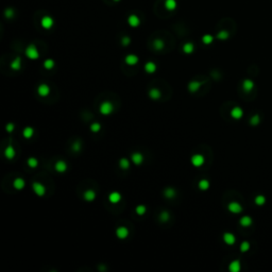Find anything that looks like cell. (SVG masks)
Returning a JSON list of instances; mask_svg holds the SVG:
<instances>
[{"mask_svg":"<svg viewBox=\"0 0 272 272\" xmlns=\"http://www.w3.org/2000/svg\"><path fill=\"white\" fill-rule=\"evenodd\" d=\"M99 111L102 115H109L113 111H114V105H113L109 101H104L100 104Z\"/></svg>","mask_w":272,"mask_h":272,"instance_id":"6da1fadb","label":"cell"},{"mask_svg":"<svg viewBox=\"0 0 272 272\" xmlns=\"http://www.w3.org/2000/svg\"><path fill=\"white\" fill-rule=\"evenodd\" d=\"M26 55L31 60H36V59H38L39 53H38L37 48H36L34 45H30L28 48L26 49Z\"/></svg>","mask_w":272,"mask_h":272,"instance_id":"7a4b0ae2","label":"cell"},{"mask_svg":"<svg viewBox=\"0 0 272 272\" xmlns=\"http://www.w3.org/2000/svg\"><path fill=\"white\" fill-rule=\"evenodd\" d=\"M32 187H33L34 193H35L38 197H43L44 195H45V193H46V188H45V186H44L42 183L34 182V183L32 184Z\"/></svg>","mask_w":272,"mask_h":272,"instance_id":"3957f363","label":"cell"},{"mask_svg":"<svg viewBox=\"0 0 272 272\" xmlns=\"http://www.w3.org/2000/svg\"><path fill=\"white\" fill-rule=\"evenodd\" d=\"M191 164H193L195 167H201V166L204 164L203 155H201V154L193 155V158H191Z\"/></svg>","mask_w":272,"mask_h":272,"instance_id":"277c9868","label":"cell"},{"mask_svg":"<svg viewBox=\"0 0 272 272\" xmlns=\"http://www.w3.org/2000/svg\"><path fill=\"white\" fill-rule=\"evenodd\" d=\"M228 209L231 213L233 214H239L242 211V206L238 203V202H231L228 206Z\"/></svg>","mask_w":272,"mask_h":272,"instance_id":"5b68a950","label":"cell"},{"mask_svg":"<svg viewBox=\"0 0 272 272\" xmlns=\"http://www.w3.org/2000/svg\"><path fill=\"white\" fill-rule=\"evenodd\" d=\"M129 235V231L125 226H119L116 230V236L119 239H125Z\"/></svg>","mask_w":272,"mask_h":272,"instance_id":"8992f818","label":"cell"},{"mask_svg":"<svg viewBox=\"0 0 272 272\" xmlns=\"http://www.w3.org/2000/svg\"><path fill=\"white\" fill-rule=\"evenodd\" d=\"M37 93H38V95H39V96L46 97V96H48L49 93H50V88H49V86L47 85V84L43 83V84H41V85L38 86Z\"/></svg>","mask_w":272,"mask_h":272,"instance_id":"52a82bcc","label":"cell"},{"mask_svg":"<svg viewBox=\"0 0 272 272\" xmlns=\"http://www.w3.org/2000/svg\"><path fill=\"white\" fill-rule=\"evenodd\" d=\"M131 160H132V162L135 165H140L144 162V155L140 152H134L131 155Z\"/></svg>","mask_w":272,"mask_h":272,"instance_id":"ba28073f","label":"cell"},{"mask_svg":"<svg viewBox=\"0 0 272 272\" xmlns=\"http://www.w3.org/2000/svg\"><path fill=\"white\" fill-rule=\"evenodd\" d=\"M231 116L234 119H240L244 116V111L239 106H235L234 109L231 111Z\"/></svg>","mask_w":272,"mask_h":272,"instance_id":"9c48e42d","label":"cell"},{"mask_svg":"<svg viewBox=\"0 0 272 272\" xmlns=\"http://www.w3.org/2000/svg\"><path fill=\"white\" fill-rule=\"evenodd\" d=\"M223 240H224V242H225L226 244H229V246L234 244L235 241H236L235 236L232 234V233H224L223 234Z\"/></svg>","mask_w":272,"mask_h":272,"instance_id":"30bf717a","label":"cell"},{"mask_svg":"<svg viewBox=\"0 0 272 272\" xmlns=\"http://www.w3.org/2000/svg\"><path fill=\"white\" fill-rule=\"evenodd\" d=\"M109 200L111 203H118V202L121 200V195L117 191H113V193H109Z\"/></svg>","mask_w":272,"mask_h":272,"instance_id":"8fae6325","label":"cell"},{"mask_svg":"<svg viewBox=\"0 0 272 272\" xmlns=\"http://www.w3.org/2000/svg\"><path fill=\"white\" fill-rule=\"evenodd\" d=\"M42 26L45 29H50L53 26V19L51 17H49V16H45L42 19Z\"/></svg>","mask_w":272,"mask_h":272,"instance_id":"7c38bea8","label":"cell"},{"mask_svg":"<svg viewBox=\"0 0 272 272\" xmlns=\"http://www.w3.org/2000/svg\"><path fill=\"white\" fill-rule=\"evenodd\" d=\"M54 168H55V170L58 171V172H65L67 169V164L64 162V160H58L55 163V165H54Z\"/></svg>","mask_w":272,"mask_h":272,"instance_id":"4fadbf2b","label":"cell"},{"mask_svg":"<svg viewBox=\"0 0 272 272\" xmlns=\"http://www.w3.org/2000/svg\"><path fill=\"white\" fill-rule=\"evenodd\" d=\"M26 183H25V180H23V178H17L15 179V181H14V183H13V186L15 187L17 190H21V189H23V187H25Z\"/></svg>","mask_w":272,"mask_h":272,"instance_id":"5bb4252c","label":"cell"},{"mask_svg":"<svg viewBox=\"0 0 272 272\" xmlns=\"http://www.w3.org/2000/svg\"><path fill=\"white\" fill-rule=\"evenodd\" d=\"M201 85H202V83L201 82H199V81H191L190 83L188 84V89H189V92H191V93H196L197 90H198L200 87H201Z\"/></svg>","mask_w":272,"mask_h":272,"instance_id":"9a60e30c","label":"cell"},{"mask_svg":"<svg viewBox=\"0 0 272 272\" xmlns=\"http://www.w3.org/2000/svg\"><path fill=\"white\" fill-rule=\"evenodd\" d=\"M4 156L7 158H9V160H12L14 156H15V150H14V148L12 147V146H8V147L5 148L4 150Z\"/></svg>","mask_w":272,"mask_h":272,"instance_id":"2e32d148","label":"cell"},{"mask_svg":"<svg viewBox=\"0 0 272 272\" xmlns=\"http://www.w3.org/2000/svg\"><path fill=\"white\" fill-rule=\"evenodd\" d=\"M253 87H254V83H253V81H251V80H244V83H242V88H244V92H251L252 89H253Z\"/></svg>","mask_w":272,"mask_h":272,"instance_id":"e0dca14e","label":"cell"},{"mask_svg":"<svg viewBox=\"0 0 272 272\" xmlns=\"http://www.w3.org/2000/svg\"><path fill=\"white\" fill-rule=\"evenodd\" d=\"M229 270L231 272H239V270H240V262L239 260H233L230 264Z\"/></svg>","mask_w":272,"mask_h":272,"instance_id":"ac0fdd59","label":"cell"},{"mask_svg":"<svg viewBox=\"0 0 272 272\" xmlns=\"http://www.w3.org/2000/svg\"><path fill=\"white\" fill-rule=\"evenodd\" d=\"M137 62H138V58L136 55H134V54H129V55L125 56V63L128 65H135V64H137Z\"/></svg>","mask_w":272,"mask_h":272,"instance_id":"d6986e66","label":"cell"},{"mask_svg":"<svg viewBox=\"0 0 272 272\" xmlns=\"http://www.w3.org/2000/svg\"><path fill=\"white\" fill-rule=\"evenodd\" d=\"M33 134H34V130H33V128H31V127L25 128V129H23V137L27 138V139H29V138L32 137V136H33Z\"/></svg>","mask_w":272,"mask_h":272,"instance_id":"ffe728a7","label":"cell"},{"mask_svg":"<svg viewBox=\"0 0 272 272\" xmlns=\"http://www.w3.org/2000/svg\"><path fill=\"white\" fill-rule=\"evenodd\" d=\"M149 96H150L151 99L158 100L160 98L162 94H160V92L158 90V88H152V89H150V92H149Z\"/></svg>","mask_w":272,"mask_h":272,"instance_id":"44dd1931","label":"cell"},{"mask_svg":"<svg viewBox=\"0 0 272 272\" xmlns=\"http://www.w3.org/2000/svg\"><path fill=\"white\" fill-rule=\"evenodd\" d=\"M95 198H96V193L94 190L89 189V190H86L84 193V199L86 201H93V200H95Z\"/></svg>","mask_w":272,"mask_h":272,"instance_id":"7402d4cb","label":"cell"},{"mask_svg":"<svg viewBox=\"0 0 272 272\" xmlns=\"http://www.w3.org/2000/svg\"><path fill=\"white\" fill-rule=\"evenodd\" d=\"M128 23H129L131 27H137L139 25V18L136 15H131L129 19H128Z\"/></svg>","mask_w":272,"mask_h":272,"instance_id":"603a6c76","label":"cell"},{"mask_svg":"<svg viewBox=\"0 0 272 272\" xmlns=\"http://www.w3.org/2000/svg\"><path fill=\"white\" fill-rule=\"evenodd\" d=\"M145 70L147 71L148 74H153L156 70V65L153 62H148L145 65Z\"/></svg>","mask_w":272,"mask_h":272,"instance_id":"cb8c5ba5","label":"cell"},{"mask_svg":"<svg viewBox=\"0 0 272 272\" xmlns=\"http://www.w3.org/2000/svg\"><path fill=\"white\" fill-rule=\"evenodd\" d=\"M21 67V60L20 58H16L14 61L11 63V68L13 69V70H19Z\"/></svg>","mask_w":272,"mask_h":272,"instance_id":"d4e9b609","label":"cell"},{"mask_svg":"<svg viewBox=\"0 0 272 272\" xmlns=\"http://www.w3.org/2000/svg\"><path fill=\"white\" fill-rule=\"evenodd\" d=\"M164 195H165L166 198L172 199L176 197V190H174L172 187H168V188H166L165 191H164Z\"/></svg>","mask_w":272,"mask_h":272,"instance_id":"484cf974","label":"cell"},{"mask_svg":"<svg viewBox=\"0 0 272 272\" xmlns=\"http://www.w3.org/2000/svg\"><path fill=\"white\" fill-rule=\"evenodd\" d=\"M119 166L121 169H128V168L130 167V162H129L128 158H120V160H119Z\"/></svg>","mask_w":272,"mask_h":272,"instance_id":"4316f807","label":"cell"},{"mask_svg":"<svg viewBox=\"0 0 272 272\" xmlns=\"http://www.w3.org/2000/svg\"><path fill=\"white\" fill-rule=\"evenodd\" d=\"M240 224H241L242 226H249V225H251V224H252L251 217H249V216L242 217V218L240 219Z\"/></svg>","mask_w":272,"mask_h":272,"instance_id":"83f0119b","label":"cell"},{"mask_svg":"<svg viewBox=\"0 0 272 272\" xmlns=\"http://www.w3.org/2000/svg\"><path fill=\"white\" fill-rule=\"evenodd\" d=\"M198 186L201 190H206V189H209V182L207 180H201L199 182Z\"/></svg>","mask_w":272,"mask_h":272,"instance_id":"f1b7e54d","label":"cell"},{"mask_svg":"<svg viewBox=\"0 0 272 272\" xmlns=\"http://www.w3.org/2000/svg\"><path fill=\"white\" fill-rule=\"evenodd\" d=\"M193 45L191 43H187V44H185L184 45V47H183V51L185 52V53H187V54H189V53H191L193 51Z\"/></svg>","mask_w":272,"mask_h":272,"instance_id":"f546056e","label":"cell"},{"mask_svg":"<svg viewBox=\"0 0 272 272\" xmlns=\"http://www.w3.org/2000/svg\"><path fill=\"white\" fill-rule=\"evenodd\" d=\"M165 4H166V8H167L168 10H170V11L174 10V9H176V0H167Z\"/></svg>","mask_w":272,"mask_h":272,"instance_id":"4dcf8cb0","label":"cell"},{"mask_svg":"<svg viewBox=\"0 0 272 272\" xmlns=\"http://www.w3.org/2000/svg\"><path fill=\"white\" fill-rule=\"evenodd\" d=\"M135 211H136V214L137 215H139V216H142V215H145L146 211H147V207H146L145 205H138L136 209H135Z\"/></svg>","mask_w":272,"mask_h":272,"instance_id":"1f68e13d","label":"cell"},{"mask_svg":"<svg viewBox=\"0 0 272 272\" xmlns=\"http://www.w3.org/2000/svg\"><path fill=\"white\" fill-rule=\"evenodd\" d=\"M44 67L46 69H48V70H50V69H52L54 67V61L51 59H48L46 60V61L44 62Z\"/></svg>","mask_w":272,"mask_h":272,"instance_id":"d6a6232c","label":"cell"},{"mask_svg":"<svg viewBox=\"0 0 272 272\" xmlns=\"http://www.w3.org/2000/svg\"><path fill=\"white\" fill-rule=\"evenodd\" d=\"M153 45H154L155 49H158V50H160V49L164 48V42L162 39H155Z\"/></svg>","mask_w":272,"mask_h":272,"instance_id":"836d02e7","label":"cell"},{"mask_svg":"<svg viewBox=\"0 0 272 272\" xmlns=\"http://www.w3.org/2000/svg\"><path fill=\"white\" fill-rule=\"evenodd\" d=\"M28 165H29V167H31V168H35L36 166L38 165V160H36L35 158H30L28 160Z\"/></svg>","mask_w":272,"mask_h":272,"instance_id":"e575fe53","label":"cell"},{"mask_svg":"<svg viewBox=\"0 0 272 272\" xmlns=\"http://www.w3.org/2000/svg\"><path fill=\"white\" fill-rule=\"evenodd\" d=\"M260 115H254V116L251 118V120H250V123H251L252 125H257L260 123Z\"/></svg>","mask_w":272,"mask_h":272,"instance_id":"d590c367","label":"cell"},{"mask_svg":"<svg viewBox=\"0 0 272 272\" xmlns=\"http://www.w3.org/2000/svg\"><path fill=\"white\" fill-rule=\"evenodd\" d=\"M169 217H170V216H169V213H168V211H162V213H160V220H162L163 222H167L168 219H169Z\"/></svg>","mask_w":272,"mask_h":272,"instance_id":"8d00e7d4","label":"cell"},{"mask_svg":"<svg viewBox=\"0 0 272 272\" xmlns=\"http://www.w3.org/2000/svg\"><path fill=\"white\" fill-rule=\"evenodd\" d=\"M265 202H266V199H265L264 196H257L256 198H255V203H256L257 205H264Z\"/></svg>","mask_w":272,"mask_h":272,"instance_id":"74e56055","label":"cell"},{"mask_svg":"<svg viewBox=\"0 0 272 272\" xmlns=\"http://www.w3.org/2000/svg\"><path fill=\"white\" fill-rule=\"evenodd\" d=\"M100 129H101V125H100V123H98V122H95V123H93L92 125H90V131L92 132H99Z\"/></svg>","mask_w":272,"mask_h":272,"instance_id":"f35d334b","label":"cell"},{"mask_svg":"<svg viewBox=\"0 0 272 272\" xmlns=\"http://www.w3.org/2000/svg\"><path fill=\"white\" fill-rule=\"evenodd\" d=\"M250 249V244L248 241H244L240 244V251L241 252H247Z\"/></svg>","mask_w":272,"mask_h":272,"instance_id":"ab89813d","label":"cell"},{"mask_svg":"<svg viewBox=\"0 0 272 272\" xmlns=\"http://www.w3.org/2000/svg\"><path fill=\"white\" fill-rule=\"evenodd\" d=\"M202 41H203V43L204 44H206V45H209V44L213 42V36L211 35H204L203 36V38H202Z\"/></svg>","mask_w":272,"mask_h":272,"instance_id":"60d3db41","label":"cell"},{"mask_svg":"<svg viewBox=\"0 0 272 272\" xmlns=\"http://www.w3.org/2000/svg\"><path fill=\"white\" fill-rule=\"evenodd\" d=\"M218 37L220 38V39H225V38L229 37V33H228L226 31H222V32H220V33L218 34Z\"/></svg>","mask_w":272,"mask_h":272,"instance_id":"b9f144b4","label":"cell"},{"mask_svg":"<svg viewBox=\"0 0 272 272\" xmlns=\"http://www.w3.org/2000/svg\"><path fill=\"white\" fill-rule=\"evenodd\" d=\"M80 148H81V144H80V141H76L74 144V146H72V150H74V151H79Z\"/></svg>","mask_w":272,"mask_h":272,"instance_id":"7bdbcfd3","label":"cell"},{"mask_svg":"<svg viewBox=\"0 0 272 272\" xmlns=\"http://www.w3.org/2000/svg\"><path fill=\"white\" fill-rule=\"evenodd\" d=\"M5 130L8 131L9 133L13 132V131H14V125H13V123H8L7 127H5Z\"/></svg>","mask_w":272,"mask_h":272,"instance_id":"ee69618b","label":"cell"},{"mask_svg":"<svg viewBox=\"0 0 272 272\" xmlns=\"http://www.w3.org/2000/svg\"><path fill=\"white\" fill-rule=\"evenodd\" d=\"M129 44H130V38L129 37H125L122 39V45H123V46H127Z\"/></svg>","mask_w":272,"mask_h":272,"instance_id":"f6af8a7d","label":"cell"},{"mask_svg":"<svg viewBox=\"0 0 272 272\" xmlns=\"http://www.w3.org/2000/svg\"><path fill=\"white\" fill-rule=\"evenodd\" d=\"M115 1H118V0H115Z\"/></svg>","mask_w":272,"mask_h":272,"instance_id":"bcb514c9","label":"cell"}]
</instances>
